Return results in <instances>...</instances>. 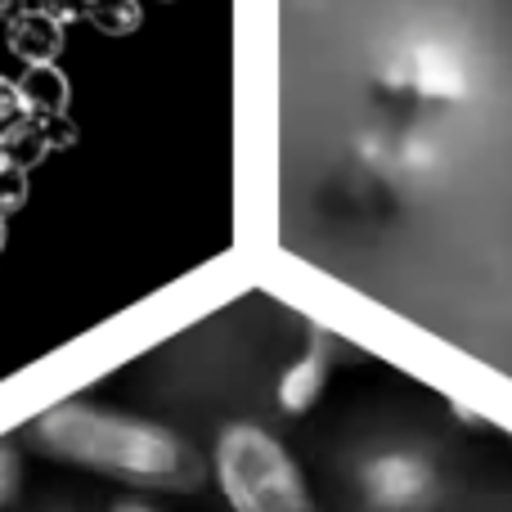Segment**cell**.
<instances>
[{
  "label": "cell",
  "mask_w": 512,
  "mask_h": 512,
  "mask_svg": "<svg viewBox=\"0 0 512 512\" xmlns=\"http://www.w3.org/2000/svg\"><path fill=\"white\" fill-rule=\"evenodd\" d=\"M32 441L50 459L104 472V477L126 481V486L189 495V490H198L207 481L198 450L180 441L176 432L126 414H104L95 405L50 409L45 418H36Z\"/></svg>",
  "instance_id": "6da1fadb"
},
{
  "label": "cell",
  "mask_w": 512,
  "mask_h": 512,
  "mask_svg": "<svg viewBox=\"0 0 512 512\" xmlns=\"http://www.w3.org/2000/svg\"><path fill=\"white\" fill-rule=\"evenodd\" d=\"M216 477L234 512H315L292 454L252 423H234L221 432Z\"/></svg>",
  "instance_id": "7a4b0ae2"
},
{
  "label": "cell",
  "mask_w": 512,
  "mask_h": 512,
  "mask_svg": "<svg viewBox=\"0 0 512 512\" xmlns=\"http://www.w3.org/2000/svg\"><path fill=\"white\" fill-rule=\"evenodd\" d=\"M360 486L378 512H423L436 495V472L418 454H378L364 463Z\"/></svg>",
  "instance_id": "3957f363"
},
{
  "label": "cell",
  "mask_w": 512,
  "mask_h": 512,
  "mask_svg": "<svg viewBox=\"0 0 512 512\" xmlns=\"http://www.w3.org/2000/svg\"><path fill=\"white\" fill-rule=\"evenodd\" d=\"M409 81L427 99H463L468 95V68L463 59L441 41H427L409 54Z\"/></svg>",
  "instance_id": "277c9868"
},
{
  "label": "cell",
  "mask_w": 512,
  "mask_h": 512,
  "mask_svg": "<svg viewBox=\"0 0 512 512\" xmlns=\"http://www.w3.org/2000/svg\"><path fill=\"white\" fill-rule=\"evenodd\" d=\"M328 342L324 337H315L310 342V351L301 355L297 364H292L288 373H283V382H279V409L283 414H292V418H301V414H310L315 409V400L324 396V387H328Z\"/></svg>",
  "instance_id": "5b68a950"
},
{
  "label": "cell",
  "mask_w": 512,
  "mask_h": 512,
  "mask_svg": "<svg viewBox=\"0 0 512 512\" xmlns=\"http://www.w3.org/2000/svg\"><path fill=\"white\" fill-rule=\"evenodd\" d=\"M9 50L32 68V63H54V54L63 50V27L54 23L45 9H23L9 23Z\"/></svg>",
  "instance_id": "8992f818"
},
{
  "label": "cell",
  "mask_w": 512,
  "mask_h": 512,
  "mask_svg": "<svg viewBox=\"0 0 512 512\" xmlns=\"http://www.w3.org/2000/svg\"><path fill=\"white\" fill-rule=\"evenodd\" d=\"M18 90H23L27 117H36V122L41 117H59L68 108V77L54 63H32L23 72V81H18Z\"/></svg>",
  "instance_id": "52a82bcc"
},
{
  "label": "cell",
  "mask_w": 512,
  "mask_h": 512,
  "mask_svg": "<svg viewBox=\"0 0 512 512\" xmlns=\"http://www.w3.org/2000/svg\"><path fill=\"white\" fill-rule=\"evenodd\" d=\"M140 0H90L86 18L99 27L104 36H126L140 27Z\"/></svg>",
  "instance_id": "ba28073f"
},
{
  "label": "cell",
  "mask_w": 512,
  "mask_h": 512,
  "mask_svg": "<svg viewBox=\"0 0 512 512\" xmlns=\"http://www.w3.org/2000/svg\"><path fill=\"white\" fill-rule=\"evenodd\" d=\"M27 171L23 167H9V171H0V216H9V212H18L23 207V198H27Z\"/></svg>",
  "instance_id": "9c48e42d"
},
{
  "label": "cell",
  "mask_w": 512,
  "mask_h": 512,
  "mask_svg": "<svg viewBox=\"0 0 512 512\" xmlns=\"http://www.w3.org/2000/svg\"><path fill=\"white\" fill-rule=\"evenodd\" d=\"M23 117H27V108H23V90H18V81L0 77V131L18 126Z\"/></svg>",
  "instance_id": "30bf717a"
},
{
  "label": "cell",
  "mask_w": 512,
  "mask_h": 512,
  "mask_svg": "<svg viewBox=\"0 0 512 512\" xmlns=\"http://www.w3.org/2000/svg\"><path fill=\"white\" fill-rule=\"evenodd\" d=\"M18 495V454L9 445H0V508L14 504Z\"/></svg>",
  "instance_id": "8fae6325"
},
{
  "label": "cell",
  "mask_w": 512,
  "mask_h": 512,
  "mask_svg": "<svg viewBox=\"0 0 512 512\" xmlns=\"http://www.w3.org/2000/svg\"><path fill=\"white\" fill-rule=\"evenodd\" d=\"M41 9H45V14H50L59 27H68L72 18H86L90 0H41Z\"/></svg>",
  "instance_id": "7c38bea8"
},
{
  "label": "cell",
  "mask_w": 512,
  "mask_h": 512,
  "mask_svg": "<svg viewBox=\"0 0 512 512\" xmlns=\"http://www.w3.org/2000/svg\"><path fill=\"white\" fill-rule=\"evenodd\" d=\"M23 5H27V0H0V18H5V23H14V18L23 14Z\"/></svg>",
  "instance_id": "4fadbf2b"
},
{
  "label": "cell",
  "mask_w": 512,
  "mask_h": 512,
  "mask_svg": "<svg viewBox=\"0 0 512 512\" xmlns=\"http://www.w3.org/2000/svg\"><path fill=\"white\" fill-rule=\"evenodd\" d=\"M14 162H9V144H5V131H0V171H9Z\"/></svg>",
  "instance_id": "5bb4252c"
},
{
  "label": "cell",
  "mask_w": 512,
  "mask_h": 512,
  "mask_svg": "<svg viewBox=\"0 0 512 512\" xmlns=\"http://www.w3.org/2000/svg\"><path fill=\"white\" fill-rule=\"evenodd\" d=\"M113 512H153V508L149 504H117Z\"/></svg>",
  "instance_id": "9a60e30c"
},
{
  "label": "cell",
  "mask_w": 512,
  "mask_h": 512,
  "mask_svg": "<svg viewBox=\"0 0 512 512\" xmlns=\"http://www.w3.org/2000/svg\"><path fill=\"white\" fill-rule=\"evenodd\" d=\"M5 239H9V216H0V252H5Z\"/></svg>",
  "instance_id": "2e32d148"
}]
</instances>
